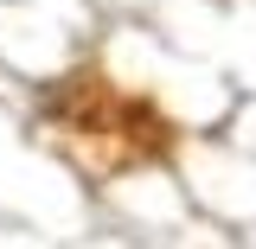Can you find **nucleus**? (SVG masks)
Masks as SVG:
<instances>
[{"mask_svg": "<svg viewBox=\"0 0 256 249\" xmlns=\"http://www.w3.org/2000/svg\"><path fill=\"white\" fill-rule=\"evenodd\" d=\"M58 128L84 147V160H96V166H128V160H148L160 147V122L154 115L134 109L128 96L90 83V77L58 96Z\"/></svg>", "mask_w": 256, "mask_h": 249, "instance_id": "obj_1", "label": "nucleus"}]
</instances>
